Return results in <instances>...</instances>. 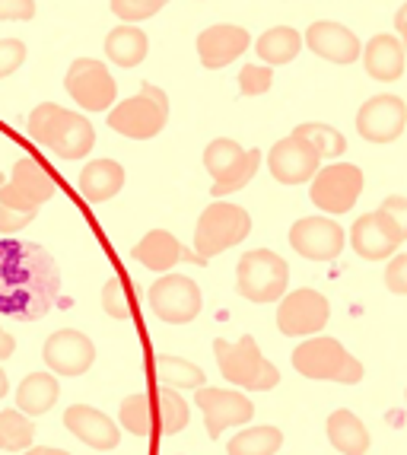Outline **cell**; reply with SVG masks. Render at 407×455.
<instances>
[{
  "mask_svg": "<svg viewBox=\"0 0 407 455\" xmlns=\"http://www.w3.org/2000/svg\"><path fill=\"white\" fill-rule=\"evenodd\" d=\"M0 185H4V175H0Z\"/></svg>",
  "mask_w": 407,
  "mask_h": 455,
  "instance_id": "cell-47",
  "label": "cell"
},
{
  "mask_svg": "<svg viewBox=\"0 0 407 455\" xmlns=\"http://www.w3.org/2000/svg\"><path fill=\"white\" fill-rule=\"evenodd\" d=\"M121 185H124V169L115 160H96L80 172V191H84V197L92 201V204L112 201L121 191Z\"/></svg>",
  "mask_w": 407,
  "mask_h": 455,
  "instance_id": "cell-26",
  "label": "cell"
},
{
  "mask_svg": "<svg viewBox=\"0 0 407 455\" xmlns=\"http://www.w3.org/2000/svg\"><path fill=\"white\" fill-rule=\"evenodd\" d=\"M344 227H338L331 217H302L290 229V245L309 261H334L344 251Z\"/></svg>",
  "mask_w": 407,
  "mask_h": 455,
  "instance_id": "cell-15",
  "label": "cell"
},
{
  "mask_svg": "<svg viewBox=\"0 0 407 455\" xmlns=\"http://www.w3.org/2000/svg\"><path fill=\"white\" fill-rule=\"evenodd\" d=\"M318 163H322L318 153L312 150L306 140H299V137H293V134L277 140L271 156H267L271 175L280 185H302L306 179H312V175L318 172Z\"/></svg>",
  "mask_w": 407,
  "mask_h": 455,
  "instance_id": "cell-19",
  "label": "cell"
},
{
  "mask_svg": "<svg viewBox=\"0 0 407 455\" xmlns=\"http://www.w3.org/2000/svg\"><path fill=\"white\" fill-rule=\"evenodd\" d=\"M169 122V99L166 92L153 84H144L134 99H124L121 106L108 112V124L118 134L131 137V140H150Z\"/></svg>",
  "mask_w": 407,
  "mask_h": 455,
  "instance_id": "cell-6",
  "label": "cell"
},
{
  "mask_svg": "<svg viewBox=\"0 0 407 455\" xmlns=\"http://www.w3.org/2000/svg\"><path fill=\"white\" fill-rule=\"evenodd\" d=\"M64 427L74 433L76 440L86 443L90 449H115L121 443V430L112 420L102 414V411L90 408V404H70L64 411Z\"/></svg>",
  "mask_w": 407,
  "mask_h": 455,
  "instance_id": "cell-23",
  "label": "cell"
},
{
  "mask_svg": "<svg viewBox=\"0 0 407 455\" xmlns=\"http://www.w3.org/2000/svg\"><path fill=\"white\" fill-rule=\"evenodd\" d=\"M147 52H150V38L137 26H115L106 38L108 61H115L118 68H137L147 58Z\"/></svg>",
  "mask_w": 407,
  "mask_h": 455,
  "instance_id": "cell-28",
  "label": "cell"
},
{
  "mask_svg": "<svg viewBox=\"0 0 407 455\" xmlns=\"http://www.w3.org/2000/svg\"><path fill=\"white\" fill-rule=\"evenodd\" d=\"M159 427H163V433L166 436H175V433H181L185 427H188V402L181 398L179 392H172V388H159Z\"/></svg>",
  "mask_w": 407,
  "mask_h": 455,
  "instance_id": "cell-34",
  "label": "cell"
},
{
  "mask_svg": "<svg viewBox=\"0 0 407 455\" xmlns=\"http://www.w3.org/2000/svg\"><path fill=\"white\" fill-rule=\"evenodd\" d=\"M328 440L340 455H366L370 449V430L354 411L340 408L328 418Z\"/></svg>",
  "mask_w": 407,
  "mask_h": 455,
  "instance_id": "cell-27",
  "label": "cell"
},
{
  "mask_svg": "<svg viewBox=\"0 0 407 455\" xmlns=\"http://www.w3.org/2000/svg\"><path fill=\"white\" fill-rule=\"evenodd\" d=\"M29 134L36 144L52 150L60 160H84L96 144V131L84 115L68 112L54 102H42L32 108Z\"/></svg>",
  "mask_w": 407,
  "mask_h": 455,
  "instance_id": "cell-2",
  "label": "cell"
},
{
  "mask_svg": "<svg viewBox=\"0 0 407 455\" xmlns=\"http://www.w3.org/2000/svg\"><path fill=\"white\" fill-rule=\"evenodd\" d=\"M274 84V70L271 68H261V64H245L239 74V90L242 96H264V92L271 90Z\"/></svg>",
  "mask_w": 407,
  "mask_h": 455,
  "instance_id": "cell-36",
  "label": "cell"
},
{
  "mask_svg": "<svg viewBox=\"0 0 407 455\" xmlns=\"http://www.w3.org/2000/svg\"><path fill=\"white\" fill-rule=\"evenodd\" d=\"M293 137L306 140V144L318 153V160H322V156H340V153L347 150V137L340 134V131H334L331 124H315V122L296 124Z\"/></svg>",
  "mask_w": 407,
  "mask_h": 455,
  "instance_id": "cell-33",
  "label": "cell"
},
{
  "mask_svg": "<svg viewBox=\"0 0 407 455\" xmlns=\"http://www.w3.org/2000/svg\"><path fill=\"white\" fill-rule=\"evenodd\" d=\"M64 86H68L70 99H76V106L86 108V112H106L118 99V86H115L112 74L96 58H80V61L70 64Z\"/></svg>",
  "mask_w": 407,
  "mask_h": 455,
  "instance_id": "cell-11",
  "label": "cell"
},
{
  "mask_svg": "<svg viewBox=\"0 0 407 455\" xmlns=\"http://www.w3.org/2000/svg\"><path fill=\"white\" fill-rule=\"evenodd\" d=\"M363 169L350 163H334L324 166L312 179V204L322 207L324 213H347L363 195Z\"/></svg>",
  "mask_w": 407,
  "mask_h": 455,
  "instance_id": "cell-12",
  "label": "cell"
},
{
  "mask_svg": "<svg viewBox=\"0 0 407 455\" xmlns=\"http://www.w3.org/2000/svg\"><path fill=\"white\" fill-rule=\"evenodd\" d=\"M407 122V106L398 96H372L356 112V131L370 144H392L398 140Z\"/></svg>",
  "mask_w": 407,
  "mask_h": 455,
  "instance_id": "cell-17",
  "label": "cell"
},
{
  "mask_svg": "<svg viewBox=\"0 0 407 455\" xmlns=\"http://www.w3.org/2000/svg\"><path fill=\"white\" fill-rule=\"evenodd\" d=\"M121 427L128 433H134V436H147L150 433V398H147L144 392H134L128 395L124 402H121Z\"/></svg>",
  "mask_w": 407,
  "mask_h": 455,
  "instance_id": "cell-35",
  "label": "cell"
},
{
  "mask_svg": "<svg viewBox=\"0 0 407 455\" xmlns=\"http://www.w3.org/2000/svg\"><path fill=\"white\" fill-rule=\"evenodd\" d=\"M283 446V433L277 427H251L235 433L227 446V455H274Z\"/></svg>",
  "mask_w": 407,
  "mask_h": 455,
  "instance_id": "cell-30",
  "label": "cell"
},
{
  "mask_svg": "<svg viewBox=\"0 0 407 455\" xmlns=\"http://www.w3.org/2000/svg\"><path fill=\"white\" fill-rule=\"evenodd\" d=\"M52 195H54V182L52 175H48V169L38 160H32V156H23V160H16L10 182L0 185V211L23 217V220L32 223L38 207L45 204V201H52Z\"/></svg>",
  "mask_w": 407,
  "mask_h": 455,
  "instance_id": "cell-5",
  "label": "cell"
},
{
  "mask_svg": "<svg viewBox=\"0 0 407 455\" xmlns=\"http://www.w3.org/2000/svg\"><path fill=\"white\" fill-rule=\"evenodd\" d=\"M293 366L299 376L315 382H344V386H356L363 382V363L350 357L344 344L334 338H309L293 350Z\"/></svg>",
  "mask_w": 407,
  "mask_h": 455,
  "instance_id": "cell-3",
  "label": "cell"
},
{
  "mask_svg": "<svg viewBox=\"0 0 407 455\" xmlns=\"http://www.w3.org/2000/svg\"><path fill=\"white\" fill-rule=\"evenodd\" d=\"M404 20H407V10L401 7V10H398V23H395V26H398V32H407V23H404Z\"/></svg>",
  "mask_w": 407,
  "mask_h": 455,
  "instance_id": "cell-45",
  "label": "cell"
},
{
  "mask_svg": "<svg viewBox=\"0 0 407 455\" xmlns=\"http://www.w3.org/2000/svg\"><path fill=\"white\" fill-rule=\"evenodd\" d=\"M261 153L258 150H242L229 137H217L207 150H204V166L213 175V197H227L233 191L245 188L251 182V175L258 172Z\"/></svg>",
  "mask_w": 407,
  "mask_h": 455,
  "instance_id": "cell-9",
  "label": "cell"
},
{
  "mask_svg": "<svg viewBox=\"0 0 407 455\" xmlns=\"http://www.w3.org/2000/svg\"><path fill=\"white\" fill-rule=\"evenodd\" d=\"M385 287L392 290V293H407V255H395L388 271H385Z\"/></svg>",
  "mask_w": 407,
  "mask_h": 455,
  "instance_id": "cell-40",
  "label": "cell"
},
{
  "mask_svg": "<svg viewBox=\"0 0 407 455\" xmlns=\"http://www.w3.org/2000/svg\"><path fill=\"white\" fill-rule=\"evenodd\" d=\"M102 309L118 322L131 319V303H128V296H124V281H121V277H112V281L102 287Z\"/></svg>",
  "mask_w": 407,
  "mask_h": 455,
  "instance_id": "cell-37",
  "label": "cell"
},
{
  "mask_svg": "<svg viewBox=\"0 0 407 455\" xmlns=\"http://www.w3.org/2000/svg\"><path fill=\"white\" fill-rule=\"evenodd\" d=\"M26 61V45L20 38H0V80L23 68Z\"/></svg>",
  "mask_w": 407,
  "mask_h": 455,
  "instance_id": "cell-39",
  "label": "cell"
},
{
  "mask_svg": "<svg viewBox=\"0 0 407 455\" xmlns=\"http://www.w3.org/2000/svg\"><path fill=\"white\" fill-rule=\"evenodd\" d=\"M251 45V36L242 26H229V23H219L211 26V29H204L197 36V54H201V64L211 70H219L233 64L245 48Z\"/></svg>",
  "mask_w": 407,
  "mask_h": 455,
  "instance_id": "cell-21",
  "label": "cell"
},
{
  "mask_svg": "<svg viewBox=\"0 0 407 455\" xmlns=\"http://www.w3.org/2000/svg\"><path fill=\"white\" fill-rule=\"evenodd\" d=\"M32 436H36V427L23 411H0V449L4 452H26L32 449Z\"/></svg>",
  "mask_w": 407,
  "mask_h": 455,
  "instance_id": "cell-31",
  "label": "cell"
},
{
  "mask_svg": "<svg viewBox=\"0 0 407 455\" xmlns=\"http://www.w3.org/2000/svg\"><path fill=\"white\" fill-rule=\"evenodd\" d=\"M163 10V0H115L112 13L124 23H140L147 16H156Z\"/></svg>",
  "mask_w": 407,
  "mask_h": 455,
  "instance_id": "cell-38",
  "label": "cell"
},
{
  "mask_svg": "<svg viewBox=\"0 0 407 455\" xmlns=\"http://www.w3.org/2000/svg\"><path fill=\"white\" fill-rule=\"evenodd\" d=\"M60 293L58 261L36 243H0V312L10 319L36 322Z\"/></svg>",
  "mask_w": 407,
  "mask_h": 455,
  "instance_id": "cell-1",
  "label": "cell"
},
{
  "mask_svg": "<svg viewBox=\"0 0 407 455\" xmlns=\"http://www.w3.org/2000/svg\"><path fill=\"white\" fill-rule=\"evenodd\" d=\"M7 388H10V382H7V372L0 370V398H4V395H7Z\"/></svg>",
  "mask_w": 407,
  "mask_h": 455,
  "instance_id": "cell-46",
  "label": "cell"
},
{
  "mask_svg": "<svg viewBox=\"0 0 407 455\" xmlns=\"http://www.w3.org/2000/svg\"><path fill=\"white\" fill-rule=\"evenodd\" d=\"M13 350H16L13 334H7V331H4V328H0V360L13 357Z\"/></svg>",
  "mask_w": 407,
  "mask_h": 455,
  "instance_id": "cell-43",
  "label": "cell"
},
{
  "mask_svg": "<svg viewBox=\"0 0 407 455\" xmlns=\"http://www.w3.org/2000/svg\"><path fill=\"white\" fill-rule=\"evenodd\" d=\"M60 395V386L54 379V372H32L20 382L16 388V411H23L26 418H38L54 408Z\"/></svg>",
  "mask_w": 407,
  "mask_h": 455,
  "instance_id": "cell-25",
  "label": "cell"
},
{
  "mask_svg": "<svg viewBox=\"0 0 407 455\" xmlns=\"http://www.w3.org/2000/svg\"><path fill=\"white\" fill-rule=\"evenodd\" d=\"M290 267L277 251L255 249L245 251L235 267V287L249 303H277L287 293Z\"/></svg>",
  "mask_w": 407,
  "mask_h": 455,
  "instance_id": "cell-7",
  "label": "cell"
},
{
  "mask_svg": "<svg viewBox=\"0 0 407 455\" xmlns=\"http://www.w3.org/2000/svg\"><path fill=\"white\" fill-rule=\"evenodd\" d=\"M331 319V306L318 290H293L280 299L277 309V328L290 338H315Z\"/></svg>",
  "mask_w": 407,
  "mask_h": 455,
  "instance_id": "cell-13",
  "label": "cell"
},
{
  "mask_svg": "<svg viewBox=\"0 0 407 455\" xmlns=\"http://www.w3.org/2000/svg\"><path fill=\"white\" fill-rule=\"evenodd\" d=\"M36 4L32 0H0V20H32Z\"/></svg>",
  "mask_w": 407,
  "mask_h": 455,
  "instance_id": "cell-41",
  "label": "cell"
},
{
  "mask_svg": "<svg viewBox=\"0 0 407 455\" xmlns=\"http://www.w3.org/2000/svg\"><path fill=\"white\" fill-rule=\"evenodd\" d=\"M213 354H217V363L223 379H229L239 388H251V392H271L280 382V372L274 363L261 357L255 338L251 334H242L239 341L229 344L223 338L213 341Z\"/></svg>",
  "mask_w": 407,
  "mask_h": 455,
  "instance_id": "cell-4",
  "label": "cell"
},
{
  "mask_svg": "<svg viewBox=\"0 0 407 455\" xmlns=\"http://www.w3.org/2000/svg\"><path fill=\"white\" fill-rule=\"evenodd\" d=\"M26 455H70L64 449H48V446H36V449H26Z\"/></svg>",
  "mask_w": 407,
  "mask_h": 455,
  "instance_id": "cell-44",
  "label": "cell"
},
{
  "mask_svg": "<svg viewBox=\"0 0 407 455\" xmlns=\"http://www.w3.org/2000/svg\"><path fill=\"white\" fill-rule=\"evenodd\" d=\"M195 404L204 411L207 436H211V440H217L227 427L249 424L251 414H255V404H251L242 392H227V388H211V386L197 388Z\"/></svg>",
  "mask_w": 407,
  "mask_h": 455,
  "instance_id": "cell-16",
  "label": "cell"
},
{
  "mask_svg": "<svg viewBox=\"0 0 407 455\" xmlns=\"http://www.w3.org/2000/svg\"><path fill=\"white\" fill-rule=\"evenodd\" d=\"M42 357L52 366L54 376H84L92 366V360H96V344L84 331L60 328V331H54L45 341Z\"/></svg>",
  "mask_w": 407,
  "mask_h": 455,
  "instance_id": "cell-18",
  "label": "cell"
},
{
  "mask_svg": "<svg viewBox=\"0 0 407 455\" xmlns=\"http://www.w3.org/2000/svg\"><path fill=\"white\" fill-rule=\"evenodd\" d=\"M131 255H134V261L150 267V271H172L181 261H188V265H207L197 251H188L172 233H166V229H150V233L134 245Z\"/></svg>",
  "mask_w": 407,
  "mask_h": 455,
  "instance_id": "cell-20",
  "label": "cell"
},
{
  "mask_svg": "<svg viewBox=\"0 0 407 455\" xmlns=\"http://www.w3.org/2000/svg\"><path fill=\"white\" fill-rule=\"evenodd\" d=\"M201 287L191 277L166 274L150 287V309L166 325H188L201 312Z\"/></svg>",
  "mask_w": 407,
  "mask_h": 455,
  "instance_id": "cell-10",
  "label": "cell"
},
{
  "mask_svg": "<svg viewBox=\"0 0 407 455\" xmlns=\"http://www.w3.org/2000/svg\"><path fill=\"white\" fill-rule=\"evenodd\" d=\"M255 52L267 64H287L302 52V36L290 26H274L255 42Z\"/></svg>",
  "mask_w": 407,
  "mask_h": 455,
  "instance_id": "cell-29",
  "label": "cell"
},
{
  "mask_svg": "<svg viewBox=\"0 0 407 455\" xmlns=\"http://www.w3.org/2000/svg\"><path fill=\"white\" fill-rule=\"evenodd\" d=\"M306 45L331 64H354L360 58V38L356 32H350L347 26L328 23V20H318L306 29Z\"/></svg>",
  "mask_w": 407,
  "mask_h": 455,
  "instance_id": "cell-22",
  "label": "cell"
},
{
  "mask_svg": "<svg viewBox=\"0 0 407 455\" xmlns=\"http://www.w3.org/2000/svg\"><path fill=\"white\" fill-rule=\"evenodd\" d=\"M382 211L388 213L392 220H398L401 227H407V201H404V197H398V195L388 197V201L382 204Z\"/></svg>",
  "mask_w": 407,
  "mask_h": 455,
  "instance_id": "cell-42",
  "label": "cell"
},
{
  "mask_svg": "<svg viewBox=\"0 0 407 455\" xmlns=\"http://www.w3.org/2000/svg\"><path fill=\"white\" fill-rule=\"evenodd\" d=\"M350 243H354V251L366 261H382L392 259L395 251L404 243V227L398 220H392L388 213L379 207L372 213H363L360 220L350 229Z\"/></svg>",
  "mask_w": 407,
  "mask_h": 455,
  "instance_id": "cell-14",
  "label": "cell"
},
{
  "mask_svg": "<svg viewBox=\"0 0 407 455\" xmlns=\"http://www.w3.org/2000/svg\"><path fill=\"white\" fill-rule=\"evenodd\" d=\"M249 233H251L249 211L227 204V201H213V204L201 213V220H197V227H195V251L204 261H211L219 251L239 245Z\"/></svg>",
  "mask_w": 407,
  "mask_h": 455,
  "instance_id": "cell-8",
  "label": "cell"
},
{
  "mask_svg": "<svg viewBox=\"0 0 407 455\" xmlns=\"http://www.w3.org/2000/svg\"><path fill=\"white\" fill-rule=\"evenodd\" d=\"M363 64L372 80H385L392 84L404 74V48L395 36H376L363 52Z\"/></svg>",
  "mask_w": 407,
  "mask_h": 455,
  "instance_id": "cell-24",
  "label": "cell"
},
{
  "mask_svg": "<svg viewBox=\"0 0 407 455\" xmlns=\"http://www.w3.org/2000/svg\"><path fill=\"white\" fill-rule=\"evenodd\" d=\"M156 376L163 382V388H201L204 386V370L181 357H169V354H159L156 357Z\"/></svg>",
  "mask_w": 407,
  "mask_h": 455,
  "instance_id": "cell-32",
  "label": "cell"
}]
</instances>
